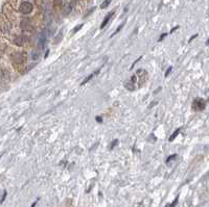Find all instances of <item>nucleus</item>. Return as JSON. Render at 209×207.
<instances>
[{
  "instance_id": "nucleus-14",
  "label": "nucleus",
  "mask_w": 209,
  "mask_h": 207,
  "mask_svg": "<svg viewBox=\"0 0 209 207\" xmlns=\"http://www.w3.org/2000/svg\"><path fill=\"white\" fill-rule=\"evenodd\" d=\"M172 67H170V68H168V69H167L166 72H165V75H164L165 77H167V76L170 75V73L172 72Z\"/></svg>"
},
{
  "instance_id": "nucleus-4",
  "label": "nucleus",
  "mask_w": 209,
  "mask_h": 207,
  "mask_svg": "<svg viewBox=\"0 0 209 207\" xmlns=\"http://www.w3.org/2000/svg\"><path fill=\"white\" fill-rule=\"evenodd\" d=\"M14 62H17V64H20V62H22L24 60V58H25V55L23 54V53H17V54L14 55Z\"/></svg>"
},
{
  "instance_id": "nucleus-2",
  "label": "nucleus",
  "mask_w": 209,
  "mask_h": 207,
  "mask_svg": "<svg viewBox=\"0 0 209 207\" xmlns=\"http://www.w3.org/2000/svg\"><path fill=\"white\" fill-rule=\"evenodd\" d=\"M33 8H34L33 4H31L30 2H27V1H24V2H22L20 4V6H19V10H20V12H21V13H23V14L31 13Z\"/></svg>"
},
{
  "instance_id": "nucleus-25",
  "label": "nucleus",
  "mask_w": 209,
  "mask_h": 207,
  "mask_svg": "<svg viewBox=\"0 0 209 207\" xmlns=\"http://www.w3.org/2000/svg\"><path fill=\"white\" fill-rule=\"evenodd\" d=\"M206 45H209V39H208V41L206 42Z\"/></svg>"
},
{
  "instance_id": "nucleus-22",
  "label": "nucleus",
  "mask_w": 209,
  "mask_h": 207,
  "mask_svg": "<svg viewBox=\"0 0 209 207\" xmlns=\"http://www.w3.org/2000/svg\"><path fill=\"white\" fill-rule=\"evenodd\" d=\"M5 197H6V192H4V195H3V197H2V199H1V202H3V201H4V199H5Z\"/></svg>"
},
{
  "instance_id": "nucleus-18",
  "label": "nucleus",
  "mask_w": 209,
  "mask_h": 207,
  "mask_svg": "<svg viewBox=\"0 0 209 207\" xmlns=\"http://www.w3.org/2000/svg\"><path fill=\"white\" fill-rule=\"evenodd\" d=\"M96 122H98V123H102V117H96Z\"/></svg>"
},
{
  "instance_id": "nucleus-12",
  "label": "nucleus",
  "mask_w": 209,
  "mask_h": 207,
  "mask_svg": "<svg viewBox=\"0 0 209 207\" xmlns=\"http://www.w3.org/2000/svg\"><path fill=\"white\" fill-rule=\"evenodd\" d=\"M83 26H84V24H80V25H78V26L75 27V28H74V29L72 30V32H73V34H76V32H78V31L80 30V29H81L82 27H83Z\"/></svg>"
},
{
  "instance_id": "nucleus-10",
  "label": "nucleus",
  "mask_w": 209,
  "mask_h": 207,
  "mask_svg": "<svg viewBox=\"0 0 209 207\" xmlns=\"http://www.w3.org/2000/svg\"><path fill=\"white\" fill-rule=\"evenodd\" d=\"M40 57V51H35L34 53H33V60H37L38 58Z\"/></svg>"
},
{
  "instance_id": "nucleus-13",
  "label": "nucleus",
  "mask_w": 209,
  "mask_h": 207,
  "mask_svg": "<svg viewBox=\"0 0 209 207\" xmlns=\"http://www.w3.org/2000/svg\"><path fill=\"white\" fill-rule=\"evenodd\" d=\"M118 144V140H115V141H113L112 142V144H111V146H110V150H112L113 148L115 147V146L117 145Z\"/></svg>"
},
{
  "instance_id": "nucleus-24",
  "label": "nucleus",
  "mask_w": 209,
  "mask_h": 207,
  "mask_svg": "<svg viewBox=\"0 0 209 207\" xmlns=\"http://www.w3.org/2000/svg\"><path fill=\"white\" fill-rule=\"evenodd\" d=\"M160 90H161V88H158V90H156V91H155V92H154V94H157V93H158V92H159V91H160Z\"/></svg>"
},
{
  "instance_id": "nucleus-3",
  "label": "nucleus",
  "mask_w": 209,
  "mask_h": 207,
  "mask_svg": "<svg viewBox=\"0 0 209 207\" xmlns=\"http://www.w3.org/2000/svg\"><path fill=\"white\" fill-rule=\"evenodd\" d=\"M113 15H114V12H110L109 14H108L106 17H105V19H104V21L102 22V24H100V28L102 29H104L106 26H107V24L109 23V21L111 20V18L113 17Z\"/></svg>"
},
{
  "instance_id": "nucleus-26",
  "label": "nucleus",
  "mask_w": 209,
  "mask_h": 207,
  "mask_svg": "<svg viewBox=\"0 0 209 207\" xmlns=\"http://www.w3.org/2000/svg\"><path fill=\"white\" fill-rule=\"evenodd\" d=\"M208 101H209V98H208Z\"/></svg>"
},
{
  "instance_id": "nucleus-15",
  "label": "nucleus",
  "mask_w": 209,
  "mask_h": 207,
  "mask_svg": "<svg viewBox=\"0 0 209 207\" xmlns=\"http://www.w3.org/2000/svg\"><path fill=\"white\" fill-rule=\"evenodd\" d=\"M141 58H142V56H140V57H139V58H137V60H136L135 62H134V64H133V65H132V67H131V68H134V67H135V65H136V64H137V62H139V60H141Z\"/></svg>"
},
{
  "instance_id": "nucleus-16",
  "label": "nucleus",
  "mask_w": 209,
  "mask_h": 207,
  "mask_svg": "<svg viewBox=\"0 0 209 207\" xmlns=\"http://www.w3.org/2000/svg\"><path fill=\"white\" fill-rule=\"evenodd\" d=\"M136 80H137V76L136 75H133V77H132V79H131V81L133 83H135L136 82Z\"/></svg>"
},
{
  "instance_id": "nucleus-20",
  "label": "nucleus",
  "mask_w": 209,
  "mask_h": 207,
  "mask_svg": "<svg viewBox=\"0 0 209 207\" xmlns=\"http://www.w3.org/2000/svg\"><path fill=\"white\" fill-rule=\"evenodd\" d=\"M177 202H178V197H177V198H176V200H175V202L172 203V204H170V206H175V205H176V204H177Z\"/></svg>"
},
{
  "instance_id": "nucleus-19",
  "label": "nucleus",
  "mask_w": 209,
  "mask_h": 207,
  "mask_svg": "<svg viewBox=\"0 0 209 207\" xmlns=\"http://www.w3.org/2000/svg\"><path fill=\"white\" fill-rule=\"evenodd\" d=\"M197 36H198V34H194V36H191V38H190V39H189V41H188V42H189V43H190V42L192 41L193 39H196Z\"/></svg>"
},
{
  "instance_id": "nucleus-21",
  "label": "nucleus",
  "mask_w": 209,
  "mask_h": 207,
  "mask_svg": "<svg viewBox=\"0 0 209 207\" xmlns=\"http://www.w3.org/2000/svg\"><path fill=\"white\" fill-rule=\"evenodd\" d=\"M178 28H179V26H176L175 28H172V30H170V34H172V32H174V31H175V30H177Z\"/></svg>"
},
{
  "instance_id": "nucleus-6",
  "label": "nucleus",
  "mask_w": 209,
  "mask_h": 207,
  "mask_svg": "<svg viewBox=\"0 0 209 207\" xmlns=\"http://www.w3.org/2000/svg\"><path fill=\"white\" fill-rule=\"evenodd\" d=\"M125 88L128 90V91H134L135 90V86H134V83L132 82V81H127V82L125 83Z\"/></svg>"
},
{
  "instance_id": "nucleus-11",
  "label": "nucleus",
  "mask_w": 209,
  "mask_h": 207,
  "mask_svg": "<svg viewBox=\"0 0 209 207\" xmlns=\"http://www.w3.org/2000/svg\"><path fill=\"white\" fill-rule=\"evenodd\" d=\"M122 27H123V24H120V25L118 26V28H117V29H116V30L114 31V34H113L112 36H111V38H112V36H114L115 34H117L118 32H119V31L121 30V28H122Z\"/></svg>"
},
{
  "instance_id": "nucleus-8",
  "label": "nucleus",
  "mask_w": 209,
  "mask_h": 207,
  "mask_svg": "<svg viewBox=\"0 0 209 207\" xmlns=\"http://www.w3.org/2000/svg\"><path fill=\"white\" fill-rule=\"evenodd\" d=\"M111 1H112V0H105L104 2L102 3V5H100V8H102V10H104V8H106L108 5L111 3Z\"/></svg>"
},
{
  "instance_id": "nucleus-23",
  "label": "nucleus",
  "mask_w": 209,
  "mask_h": 207,
  "mask_svg": "<svg viewBox=\"0 0 209 207\" xmlns=\"http://www.w3.org/2000/svg\"><path fill=\"white\" fill-rule=\"evenodd\" d=\"M48 54H49V50H47V51H46V53H45V56H44V58H46V57L48 56Z\"/></svg>"
},
{
  "instance_id": "nucleus-5",
  "label": "nucleus",
  "mask_w": 209,
  "mask_h": 207,
  "mask_svg": "<svg viewBox=\"0 0 209 207\" xmlns=\"http://www.w3.org/2000/svg\"><path fill=\"white\" fill-rule=\"evenodd\" d=\"M99 71H100V70H97V71H95V72L91 73V74H90V75H88V77H86V78H85V79H84L83 81H82V83H81L82 86H84V84H86V83L88 82L89 80H91V79H92V78H93V76L95 75V74H98V73H99Z\"/></svg>"
},
{
  "instance_id": "nucleus-1",
  "label": "nucleus",
  "mask_w": 209,
  "mask_h": 207,
  "mask_svg": "<svg viewBox=\"0 0 209 207\" xmlns=\"http://www.w3.org/2000/svg\"><path fill=\"white\" fill-rule=\"evenodd\" d=\"M191 107L194 111H202L206 107V101L202 98H196L193 100Z\"/></svg>"
},
{
  "instance_id": "nucleus-17",
  "label": "nucleus",
  "mask_w": 209,
  "mask_h": 207,
  "mask_svg": "<svg viewBox=\"0 0 209 207\" xmlns=\"http://www.w3.org/2000/svg\"><path fill=\"white\" fill-rule=\"evenodd\" d=\"M167 36V34H161V36H160V39H159V42H161L162 40L164 39V38H165V36Z\"/></svg>"
},
{
  "instance_id": "nucleus-7",
  "label": "nucleus",
  "mask_w": 209,
  "mask_h": 207,
  "mask_svg": "<svg viewBox=\"0 0 209 207\" xmlns=\"http://www.w3.org/2000/svg\"><path fill=\"white\" fill-rule=\"evenodd\" d=\"M180 131H181V128H178V129L176 130V131L174 132V133H172V134L170 136V142H172V141L175 140L176 137H177V135L179 134V133H180Z\"/></svg>"
},
{
  "instance_id": "nucleus-9",
  "label": "nucleus",
  "mask_w": 209,
  "mask_h": 207,
  "mask_svg": "<svg viewBox=\"0 0 209 207\" xmlns=\"http://www.w3.org/2000/svg\"><path fill=\"white\" fill-rule=\"evenodd\" d=\"M176 157H177V154H172V155L168 156V157H167V159L165 160V163H170V161L174 160V159H175Z\"/></svg>"
}]
</instances>
